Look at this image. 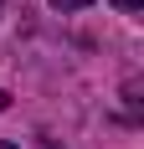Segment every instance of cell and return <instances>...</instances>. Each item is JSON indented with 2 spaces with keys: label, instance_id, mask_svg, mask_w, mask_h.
Listing matches in <instances>:
<instances>
[{
  "label": "cell",
  "instance_id": "cell-4",
  "mask_svg": "<svg viewBox=\"0 0 144 149\" xmlns=\"http://www.w3.org/2000/svg\"><path fill=\"white\" fill-rule=\"evenodd\" d=\"M0 149H15V144H5V139H0Z\"/></svg>",
  "mask_w": 144,
  "mask_h": 149
},
{
  "label": "cell",
  "instance_id": "cell-5",
  "mask_svg": "<svg viewBox=\"0 0 144 149\" xmlns=\"http://www.w3.org/2000/svg\"><path fill=\"white\" fill-rule=\"evenodd\" d=\"M0 5H5V0H0Z\"/></svg>",
  "mask_w": 144,
  "mask_h": 149
},
{
  "label": "cell",
  "instance_id": "cell-2",
  "mask_svg": "<svg viewBox=\"0 0 144 149\" xmlns=\"http://www.w3.org/2000/svg\"><path fill=\"white\" fill-rule=\"evenodd\" d=\"M113 5H118V10H139L144 0H113Z\"/></svg>",
  "mask_w": 144,
  "mask_h": 149
},
{
  "label": "cell",
  "instance_id": "cell-3",
  "mask_svg": "<svg viewBox=\"0 0 144 149\" xmlns=\"http://www.w3.org/2000/svg\"><path fill=\"white\" fill-rule=\"evenodd\" d=\"M0 113H5V93H0Z\"/></svg>",
  "mask_w": 144,
  "mask_h": 149
},
{
  "label": "cell",
  "instance_id": "cell-1",
  "mask_svg": "<svg viewBox=\"0 0 144 149\" xmlns=\"http://www.w3.org/2000/svg\"><path fill=\"white\" fill-rule=\"evenodd\" d=\"M52 5H57V10H87L93 0H52Z\"/></svg>",
  "mask_w": 144,
  "mask_h": 149
}]
</instances>
